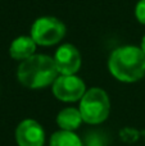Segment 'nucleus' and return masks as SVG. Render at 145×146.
<instances>
[{"label": "nucleus", "instance_id": "nucleus-1", "mask_svg": "<svg viewBox=\"0 0 145 146\" xmlns=\"http://www.w3.org/2000/svg\"><path fill=\"white\" fill-rule=\"evenodd\" d=\"M110 74L121 82H136L145 76V53L138 46H122L108 60Z\"/></svg>", "mask_w": 145, "mask_h": 146}, {"label": "nucleus", "instance_id": "nucleus-2", "mask_svg": "<svg viewBox=\"0 0 145 146\" xmlns=\"http://www.w3.org/2000/svg\"><path fill=\"white\" fill-rule=\"evenodd\" d=\"M59 72L51 56L44 54H33L28 59L21 62L17 69L19 83L28 88H43L51 85Z\"/></svg>", "mask_w": 145, "mask_h": 146}, {"label": "nucleus", "instance_id": "nucleus-3", "mask_svg": "<svg viewBox=\"0 0 145 146\" xmlns=\"http://www.w3.org/2000/svg\"><path fill=\"white\" fill-rule=\"evenodd\" d=\"M78 109L84 122L89 124H99L109 115L110 101L104 90L94 87L85 92L80 100Z\"/></svg>", "mask_w": 145, "mask_h": 146}, {"label": "nucleus", "instance_id": "nucleus-4", "mask_svg": "<svg viewBox=\"0 0 145 146\" xmlns=\"http://www.w3.org/2000/svg\"><path fill=\"white\" fill-rule=\"evenodd\" d=\"M66 35V26L55 17H41L31 27V37L40 46H51L62 41Z\"/></svg>", "mask_w": 145, "mask_h": 146}, {"label": "nucleus", "instance_id": "nucleus-5", "mask_svg": "<svg viewBox=\"0 0 145 146\" xmlns=\"http://www.w3.org/2000/svg\"><path fill=\"white\" fill-rule=\"evenodd\" d=\"M85 92V82L74 74H59L53 82V94L61 101L72 103L81 100Z\"/></svg>", "mask_w": 145, "mask_h": 146}, {"label": "nucleus", "instance_id": "nucleus-6", "mask_svg": "<svg viewBox=\"0 0 145 146\" xmlns=\"http://www.w3.org/2000/svg\"><path fill=\"white\" fill-rule=\"evenodd\" d=\"M53 59L59 74H74L81 68V54L72 44L59 46Z\"/></svg>", "mask_w": 145, "mask_h": 146}, {"label": "nucleus", "instance_id": "nucleus-7", "mask_svg": "<svg viewBox=\"0 0 145 146\" xmlns=\"http://www.w3.org/2000/svg\"><path fill=\"white\" fill-rule=\"evenodd\" d=\"M15 141L18 146H44L45 132L39 122L25 119L15 128Z\"/></svg>", "mask_w": 145, "mask_h": 146}, {"label": "nucleus", "instance_id": "nucleus-8", "mask_svg": "<svg viewBox=\"0 0 145 146\" xmlns=\"http://www.w3.org/2000/svg\"><path fill=\"white\" fill-rule=\"evenodd\" d=\"M37 44L33 41L31 36H19L14 38L13 42L10 44L9 54L14 60H26L30 56H32L36 51Z\"/></svg>", "mask_w": 145, "mask_h": 146}, {"label": "nucleus", "instance_id": "nucleus-9", "mask_svg": "<svg viewBox=\"0 0 145 146\" xmlns=\"http://www.w3.org/2000/svg\"><path fill=\"white\" fill-rule=\"evenodd\" d=\"M82 115L80 109L76 108H64L57 115V124L61 129L64 131H74L82 123Z\"/></svg>", "mask_w": 145, "mask_h": 146}, {"label": "nucleus", "instance_id": "nucleus-10", "mask_svg": "<svg viewBox=\"0 0 145 146\" xmlns=\"http://www.w3.org/2000/svg\"><path fill=\"white\" fill-rule=\"evenodd\" d=\"M49 146H82V141L73 131H57L51 135Z\"/></svg>", "mask_w": 145, "mask_h": 146}, {"label": "nucleus", "instance_id": "nucleus-11", "mask_svg": "<svg viewBox=\"0 0 145 146\" xmlns=\"http://www.w3.org/2000/svg\"><path fill=\"white\" fill-rule=\"evenodd\" d=\"M135 15L136 19L145 26V0H139L135 7Z\"/></svg>", "mask_w": 145, "mask_h": 146}, {"label": "nucleus", "instance_id": "nucleus-12", "mask_svg": "<svg viewBox=\"0 0 145 146\" xmlns=\"http://www.w3.org/2000/svg\"><path fill=\"white\" fill-rule=\"evenodd\" d=\"M140 49L145 53V36L143 37V40H141V45H140Z\"/></svg>", "mask_w": 145, "mask_h": 146}, {"label": "nucleus", "instance_id": "nucleus-13", "mask_svg": "<svg viewBox=\"0 0 145 146\" xmlns=\"http://www.w3.org/2000/svg\"><path fill=\"white\" fill-rule=\"evenodd\" d=\"M90 146H103V145L102 144H91Z\"/></svg>", "mask_w": 145, "mask_h": 146}]
</instances>
